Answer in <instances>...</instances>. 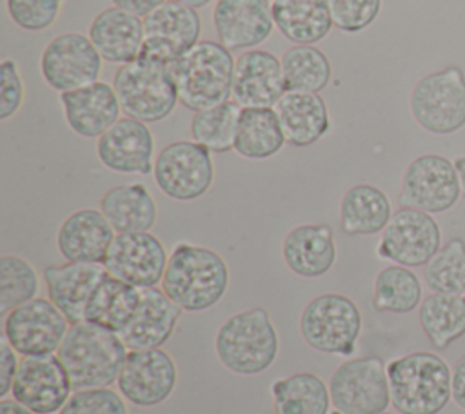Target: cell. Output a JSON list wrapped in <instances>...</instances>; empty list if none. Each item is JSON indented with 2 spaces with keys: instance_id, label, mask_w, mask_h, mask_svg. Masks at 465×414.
Here are the masks:
<instances>
[{
  "instance_id": "6da1fadb",
  "label": "cell",
  "mask_w": 465,
  "mask_h": 414,
  "mask_svg": "<svg viewBox=\"0 0 465 414\" xmlns=\"http://www.w3.org/2000/svg\"><path fill=\"white\" fill-rule=\"evenodd\" d=\"M229 285L225 260L213 249L178 243L169 254L162 291L185 312L214 307Z\"/></svg>"
},
{
  "instance_id": "7a4b0ae2",
  "label": "cell",
  "mask_w": 465,
  "mask_h": 414,
  "mask_svg": "<svg viewBox=\"0 0 465 414\" xmlns=\"http://www.w3.org/2000/svg\"><path fill=\"white\" fill-rule=\"evenodd\" d=\"M391 403L400 414H438L452 398V369L429 350H414L387 363Z\"/></svg>"
},
{
  "instance_id": "3957f363",
  "label": "cell",
  "mask_w": 465,
  "mask_h": 414,
  "mask_svg": "<svg viewBox=\"0 0 465 414\" xmlns=\"http://www.w3.org/2000/svg\"><path fill=\"white\" fill-rule=\"evenodd\" d=\"M129 349L107 327L82 321L71 325L56 356L64 363L73 390L109 387L122 370Z\"/></svg>"
},
{
  "instance_id": "277c9868",
  "label": "cell",
  "mask_w": 465,
  "mask_h": 414,
  "mask_svg": "<svg viewBox=\"0 0 465 414\" xmlns=\"http://www.w3.org/2000/svg\"><path fill=\"white\" fill-rule=\"evenodd\" d=\"M236 58L220 42L200 40L169 64L180 104L196 113L227 102L232 94Z\"/></svg>"
},
{
  "instance_id": "5b68a950",
  "label": "cell",
  "mask_w": 465,
  "mask_h": 414,
  "mask_svg": "<svg viewBox=\"0 0 465 414\" xmlns=\"http://www.w3.org/2000/svg\"><path fill=\"white\" fill-rule=\"evenodd\" d=\"M214 350L220 363L234 374L265 372L280 350L278 332L267 309L254 307L227 318L216 332Z\"/></svg>"
},
{
  "instance_id": "8992f818",
  "label": "cell",
  "mask_w": 465,
  "mask_h": 414,
  "mask_svg": "<svg viewBox=\"0 0 465 414\" xmlns=\"http://www.w3.org/2000/svg\"><path fill=\"white\" fill-rule=\"evenodd\" d=\"M113 87L122 113L143 123L167 118L178 100V91L169 64L138 56L124 64L113 76Z\"/></svg>"
},
{
  "instance_id": "52a82bcc",
  "label": "cell",
  "mask_w": 465,
  "mask_h": 414,
  "mask_svg": "<svg viewBox=\"0 0 465 414\" xmlns=\"http://www.w3.org/2000/svg\"><path fill=\"white\" fill-rule=\"evenodd\" d=\"M414 122L432 134H452L465 127V73L447 65L429 73L411 91Z\"/></svg>"
},
{
  "instance_id": "ba28073f",
  "label": "cell",
  "mask_w": 465,
  "mask_h": 414,
  "mask_svg": "<svg viewBox=\"0 0 465 414\" xmlns=\"http://www.w3.org/2000/svg\"><path fill=\"white\" fill-rule=\"evenodd\" d=\"M300 332L318 352L352 356L361 332V312L349 296L325 292L305 305Z\"/></svg>"
},
{
  "instance_id": "9c48e42d",
  "label": "cell",
  "mask_w": 465,
  "mask_h": 414,
  "mask_svg": "<svg viewBox=\"0 0 465 414\" xmlns=\"http://www.w3.org/2000/svg\"><path fill=\"white\" fill-rule=\"evenodd\" d=\"M331 401L341 414H380L391 405L387 365L380 356L343 361L329 380Z\"/></svg>"
},
{
  "instance_id": "30bf717a",
  "label": "cell",
  "mask_w": 465,
  "mask_h": 414,
  "mask_svg": "<svg viewBox=\"0 0 465 414\" xmlns=\"http://www.w3.org/2000/svg\"><path fill=\"white\" fill-rule=\"evenodd\" d=\"M153 174L165 196L176 202L198 200L214 180L211 151L194 140L173 142L158 153Z\"/></svg>"
},
{
  "instance_id": "8fae6325",
  "label": "cell",
  "mask_w": 465,
  "mask_h": 414,
  "mask_svg": "<svg viewBox=\"0 0 465 414\" xmlns=\"http://www.w3.org/2000/svg\"><path fill=\"white\" fill-rule=\"evenodd\" d=\"M71 323L49 298H35L4 316L2 336L20 356L58 352Z\"/></svg>"
},
{
  "instance_id": "7c38bea8",
  "label": "cell",
  "mask_w": 465,
  "mask_h": 414,
  "mask_svg": "<svg viewBox=\"0 0 465 414\" xmlns=\"http://www.w3.org/2000/svg\"><path fill=\"white\" fill-rule=\"evenodd\" d=\"M441 247V231L432 214L400 207L381 231L376 252L403 267H423Z\"/></svg>"
},
{
  "instance_id": "4fadbf2b",
  "label": "cell",
  "mask_w": 465,
  "mask_h": 414,
  "mask_svg": "<svg viewBox=\"0 0 465 414\" xmlns=\"http://www.w3.org/2000/svg\"><path fill=\"white\" fill-rule=\"evenodd\" d=\"M461 198L460 180L454 162L429 153L414 158L401 178L400 203L429 214H440L452 209Z\"/></svg>"
},
{
  "instance_id": "5bb4252c",
  "label": "cell",
  "mask_w": 465,
  "mask_h": 414,
  "mask_svg": "<svg viewBox=\"0 0 465 414\" xmlns=\"http://www.w3.org/2000/svg\"><path fill=\"white\" fill-rule=\"evenodd\" d=\"M98 49L82 33H64L47 42L40 56V73L45 84L58 91H73L98 82L102 73Z\"/></svg>"
},
{
  "instance_id": "9a60e30c",
  "label": "cell",
  "mask_w": 465,
  "mask_h": 414,
  "mask_svg": "<svg viewBox=\"0 0 465 414\" xmlns=\"http://www.w3.org/2000/svg\"><path fill=\"white\" fill-rule=\"evenodd\" d=\"M202 18L196 9L163 2L143 18V58L173 64L200 42Z\"/></svg>"
},
{
  "instance_id": "2e32d148",
  "label": "cell",
  "mask_w": 465,
  "mask_h": 414,
  "mask_svg": "<svg viewBox=\"0 0 465 414\" xmlns=\"http://www.w3.org/2000/svg\"><path fill=\"white\" fill-rule=\"evenodd\" d=\"M178 369L174 360L160 349L129 350L116 380L118 392L136 407H156L174 390Z\"/></svg>"
},
{
  "instance_id": "e0dca14e",
  "label": "cell",
  "mask_w": 465,
  "mask_h": 414,
  "mask_svg": "<svg viewBox=\"0 0 465 414\" xmlns=\"http://www.w3.org/2000/svg\"><path fill=\"white\" fill-rule=\"evenodd\" d=\"M169 256L153 232H118L104 260L105 271L129 285L156 287L162 283Z\"/></svg>"
},
{
  "instance_id": "ac0fdd59",
  "label": "cell",
  "mask_w": 465,
  "mask_h": 414,
  "mask_svg": "<svg viewBox=\"0 0 465 414\" xmlns=\"http://www.w3.org/2000/svg\"><path fill=\"white\" fill-rule=\"evenodd\" d=\"M11 394L35 414H53L65 405L73 385L58 356H24Z\"/></svg>"
},
{
  "instance_id": "d6986e66",
  "label": "cell",
  "mask_w": 465,
  "mask_h": 414,
  "mask_svg": "<svg viewBox=\"0 0 465 414\" xmlns=\"http://www.w3.org/2000/svg\"><path fill=\"white\" fill-rule=\"evenodd\" d=\"M182 309L158 287H138L133 309L116 332L129 350L160 349L173 336Z\"/></svg>"
},
{
  "instance_id": "ffe728a7",
  "label": "cell",
  "mask_w": 465,
  "mask_h": 414,
  "mask_svg": "<svg viewBox=\"0 0 465 414\" xmlns=\"http://www.w3.org/2000/svg\"><path fill=\"white\" fill-rule=\"evenodd\" d=\"M213 27L218 42L231 51L254 49L272 29V2L269 0H216Z\"/></svg>"
},
{
  "instance_id": "44dd1931",
  "label": "cell",
  "mask_w": 465,
  "mask_h": 414,
  "mask_svg": "<svg viewBox=\"0 0 465 414\" xmlns=\"http://www.w3.org/2000/svg\"><path fill=\"white\" fill-rule=\"evenodd\" d=\"M96 154L109 171L149 174L154 169V138L147 123L125 116L98 138Z\"/></svg>"
},
{
  "instance_id": "7402d4cb",
  "label": "cell",
  "mask_w": 465,
  "mask_h": 414,
  "mask_svg": "<svg viewBox=\"0 0 465 414\" xmlns=\"http://www.w3.org/2000/svg\"><path fill=\"white\" fill-rule=\"evenodd\" d=\"M287 93L282 60L267 49H247L236 58L232 96L242 107H274Z\"/></svg>"
},
{
  "instance_id": "603a6c76",
  "label": "cell",
  "mask_w": 465,
  "mask_h": 414,
  "mask_svg": "<svg viewBox=\"0 0 465 414\" xmlns=\"http://www.w3.org/2000/svg\"><path fill=\"white\" fill-rule=\"evenodd\" d=\"M109 272L100 263L65 261L44 271L47 298L64 312L71 325L85 321V310Z\"/></svg>"
},
{
  "instance_id": "cb8c5ba5",
  "label": "cell",
  "mask_w": 465,
  "mask_h": 414,
  "mask_svg": "<svg viewBox=\"0 0 465 414\" xmlns=\"http://www.w3.org/2000/svg\"><path fill=\"white\" fill-rule=\"evenodd\" d=\"M60 102L67 125L82 138H100L122 114L113 84L102 80L60 93Z\"/></svg>"
},
{
  "instance_id": "d4e9b609",
  "label": "cell",
  "mask_w": 465,
  "mask_h": 414,
  "mask_svg": "<svg viewBox=\"0 0 465 414\" xmlns=\"http://www.w3.org/2000/svg\"><path fill=\"white\" fill-rule=\"evenodd\" d=\"M116 236L100 209H80L69 214L56 234V247L65 261L100 263Z\"/></svg>"
},
{
  "instance_id": "484cf974",
  "label": "cell",
  "mask_w": 465,
  "mask_h": 414,
  "mask_svg": "<svg viewBox=\"0 0 465 414\" xmlns=\"http://www.w3.org/2000/svg\"><path fill=\"white\" fill-rule=\"evenodd\" d=\"M89 38L105 62L129 64L142 54L143 18L114 5L107 7L93 18Z\"/></svg>"
},
{
  "instance_id": "4316f807",
  "label": "cell",
  "mask_w": 465,
  "mask_h": 414,
  "mask_svg": "<svg viewBox=\"0 0 465 414\" xmlns=\"http://www.w3.org/2000/svg\"><path fill=\"white\" fill-rule=\"evenodd\" d=\"M285 265L302 278H320L336 261V242L331 225L303 223L287 232L282 243Z\"/></svg>"
},
{
  "instance_id": "83f0119b",
  "label": "cell",
  "mask_w": 465,
  "mask_h": 414,
  "mask_svg": "<svg viewBox=\"0 0 465 414\" xmlns=\"http://www.w3.org/2000/svg\"><path fill=\"white\" fill-rule=\"evenodd\" d=\"M285 142L309 147L323 138L331 127L329 109L320 93L287 91L274 105Z\"/></svg>"
},
{
  "instance_id": "f1b7e54d",
  "label": "cell",
  "mask_w": 465,
  "mask_h": 414,
  "mask_svg": "<svg viewBox=\"0 0 465 414\" xmlns=\"http://www.w3.org/2000/svg\"><path fill=\"white\" fill-rule=\"evenodd\" d=\"M272 18L294 45H312L332 29L329 0H272Z\"/></svg>"
},
{
  "instance_id": "f546056e",
  "label": "cell",
  "mask_w": 465,
  "mask_h": 414,
  "mask_svg": "<svg viewBox=\"0 0 465 414\" xmlns=\"http://www.w3.org/2000/svg\"><path fill=\"white\" fill-rule=\"evenodd\" d=\"M100 211L118 232H147L156 222V203L143 183L111 187L100 200Z\"/></svg>"
},
{
  "instance_id": "4dcf8cb0",
  "label": "cell",
  "mask_w": 465,
  "mask_h": 414,
  "mask_svg": "<svg viewBox=\"0 0 465 414\" xmlns=\"http://www.w3.org/2000/svg\"><path fill=\"white\" fill-rule=\"evenodd\" d=\"M392 216L389 196L376 185H352L340 202V227L349 236L381 232Z\"/></svg>"
},
{
  "instance_id": "1f68e13d",
  "label": "cell",
  "mask_w": 465,
  "mask_h": 414,
  "mask_svg": "<svg viewBox=\"0 0 465 414\" xmlns=\"http://www.w3.org/2000/svg\"><path fill=\"white\" fill-rule=\"evenodd\" d=\"M274 107H242L234 151L247 160H267L285 145Z\"/></svg>"
},
{
  "instance_id": "d6a6232c",
  "label": "cell",
  "mask_w": 465,
  "mask_h": 414,
  "mask_svg": "<svg viewBox=\"0 0 465 414\" xmlns=\"http://www.w3.org/2000/svg\"><path fill=\"white\" fill-rule=\"evenodd\" d=\"M274 414H329V383L312 372H296L271 385Z\"/></svg>"
},
{
  "instance_id": "836d02e7",
  "label": "cell",
  "mask_w": 465,
  "mask_h": 414,
  "mask_svg": "<svg viewBox=\"0 0 465 414\" xmlns=\"http://www.w3.org/2000/svg\"><path fill=\"white\" fill-rule=\"evenodd\" d=\"M418 320L430 345L443 350L465 334V300L458 294L432 292L421 300Z\"/></svg>"
},
{
  "instance_id": "e575fe53",
  "label": "cell",
  "mask_w": 465,
  "mask_h": 414,
  "mask_svg": "<svg viewBox=\"0 0 465 414\" xmlns=\"http://www.w3.org/2000/svg\"><path fill=\"white\" fill-rule=\"evenodd\" d=\"M421 303V281L411 267L387 265L374 280L372 307L380 312L409 314Z\"/></svg>"
},
{
  "instance_id": "d590c367",
  "label": "cell",
  "mask_w": 465,
  "mask_h": 414,
  "mask_svg": "<svg viewBox=\"0 0 465 414\" xmlns=\"http://www.w3.org/2000/svg\"><path fill=\"white\" fill-rule=\"evenodd\" d=\"M287 91L322 93L332 76L327 54L314 45H292L282 54Z\"/></svg>"
},
{
  "instance_id": "8d00e7d4",
  "label": "cell",
  "mask_w": 465,
  "mask_h": 414,
  "mask_svg": "<svg viewBox=\"0 0 465 414\" xmlns=\"http://www.w3.org/2000/svg\"><path fill=\"white\" fill-rule=\"evenodd\" d=\"M240 113L242 105L234 100L196 111L189 125L193 140L211 153H227L234 149Z\"/></svg>"
},
{
  "instance_id": "74e56055",
  "label": "cell",
  "mask_w": 465,
  "mask_h": 414,
  "mask_svg": "<svg viewBox=\"0 0 465 414\" xmlns=\"http://www.w3.org/2000/svg\"><path fill=\"white\" fill-rule=\"evenodd\" d=\"M423 281L432 292L465 294V242L450 238L423 265Z\"/></svg>"
},
{
  "instance_id": "f35d334b",
  "label": "cell",
  "mask_w": 465,
  "mask_h": 414,
  "mask_svg": "<svg viewBox=\"0 0 465 414\" xmlns=\"http://www.w3.org/2000/svg\"><path fill=\"white\" fill-rule=\"evenodd\" d=\"M38 292V274L35 267L16 256H0V314L5 316L13 309L31 301Z\"/></svg>"
},
{
  "instance_id": "ab89813d",
  "label": "cell",
  "mask_w": 465,
  "mask_h": 414,
  "mask_svg": "<svg viewBox=\"0 0 465 414\" xmlns=\"http://www.w3.org/2000/svg\"><path fill=\"white\" fill-rule=\"evenodd\" d=\"M60 414H127L122 394L109 387L73 390Z\"/></svg>"
},
{
  "instance_id": "60d3db41",
  "label": "cell",
  "mask_w": 465,
  "mask_h": 414,
  "mask_svg": "<svg viewBox=\"0 0 465 414\" xmlns=\"http://www.w3.org/2000/svg\"><path fill=\"white\" fill-rule=\"evenodd\" d=\"M65 0H5L9 18L24 31H44L51 27Z\"/></svg>"
},
{
  "instance_id": "b9f144b4",
  "label": "cell",
  "mask_w": 465,
  "mask_h": 414,
  "mask_svg": "<svg viewBox=\"0 0 465 414\" xmlns=\"http://www.w3.org/2000/svg\"><path fill=\"white\" fill-rule=\"evenodd\" d=\"M332 25L343 33L367 29L381 11V0H329Z\"/></svg>"
},
{
  "instance_id": "7bdbcfd3",
  "label": "cell",
  "mask_w": 465,
  "mask_h": 414,
  "mask_svg": "<svg viewBox=\"0 0 465 414\" xmlns=\"http://www.w3.org/2000/svg\"><path fill=\"white\" fill-rule=\"evenodd\" d=\"M24 104V82L18 64L13 58L0 62V120H7L18 113Z\"/></svg>"
},
{
  "instance_id": "ee69618b",
  "label": "cell",
  "mask_w": 465,
  "mask_h": 414,
  "mask_svg": "<svg viewBox=\"0 0 465 414\" xmlns=\"http://www.w3.org/2000/svg\"><path fill=\"white\" fill-rule=\"evenodd\" d=\"M16 350L11 347V343L2 336L0 341V398H5L11 389L13 381L18 370V360H16Z\"/></svg>"
},
{
  "instance_id": "f6af8a7d",
  "label": "cell",
  "mask_w": 465,
  "mask_h": 414,
  "mask_svg": "<svg viewBox=\"0 0 465 414\" xmlns=\"http://www.w3.org/2000/svg\"><path fill=\"white\" fill-rule=\"evenodd\" d=\"M450 389H452V399L456 401V405L465 409V354L460 356L452 365Z\"/></svg>"
},
{
  "instance_id": "bcb514c9",
  "label": "cell",
  "mask_w": 465,
  "mask_h": 414,
  "mask_svg": "<svg viewBox=\"0 0 465 414\" xmlns=\"http://www.w3.org/2000/svg\"><path fill=\"white\" fill-rule=\"evenodd\" d=\"M111 2L118 9H124L131 15L145 18L149 13H153L156 7H160L167 0H111Z\"/></svg>"
},
{
  "instance_id": "7dc6e473",
  "label": "cell",
  "mask_w": 465,
  "mask_h": 414,
  "mask_svg": "<svg viewBox=\"0 0 465 414\" xmlns=\"http://www.w3.org/2000/svg\"><path fill=\"white\" fill-rule=\"evenodd\" d=\"M0 414H35V412L29 410L25 405L18 403L16 399L2 398V401H0Z\"/></svg>"
},
{
  "instance_id": "c3c4849f",
  "label": "cell",
  "mask_w": 465,
  "mask_h": 414,
  "mask_svg": "<svg viewBox=\"0 0 465 414\" xmlns=\"http://www.w3.org/2000/svg\"><path fill=\"white\" fill-rule=\"evenodd\" d=\"M456 172H458V180H460V189H461V198H465V154L460 156L456 162Z\"/></svg>"
},
{
  "instance_id": "681fc988",
  "label": "cell",
  "mask_w": 465,
  "mask_h": 414,
  "mask_svg": "<svg viewBox=\"0 0 465 414\" xmlns=\"http://www.w3.org/2000/svg\"><path fill=\"white\" fill-rule=\"evenodd\" d=\"M178 4H183L187 7H193V9H202L205 5H209L213 0H174Z\"/></svg>"
},
{
  "instance_id": "f907efd6",
  "label": "cell",
  "mask_w": 465,
  "mask_h": 414,
  "mask_svg": "<svg viewBox=\"0 0 465 414\" xmlns=\"http://www.w3.org/2000/svg\"><path fill=\"white\" fill-rule=\"evenodd\" d=\"M329 414H341L340 410H332V412H329Z\"/></svg>"
},
{
  "instance_id": "816d5d0a",
  "label": "cell",
  "mask_w": 465,
  "mask_h": 414,
  "mask_svg": "<svg viewBox=\"0 0 465 414\" xmlns=\"http://www.w3.org/2000/svg\"><path fill=\"white\" fill-rule=\"evenodd\" d=\"M380 414H392V412H387V410H383V412H380Z\"/></svg>"
},
{
  "instance_id": "f5cc1de1",
  "label": "cell",
  "mask_w": 465,
  "mask_h": 414,
  "mask_svg": "<svg viewBox=\"0 0 465 414\" xmlns=\"http://www.w3.org/2000/svg\"><path fill=\"white\" fill-rule=\"evenodd\" d=\"M463 300H465V294H463Z\"/></svg>"
}]
</instances>
